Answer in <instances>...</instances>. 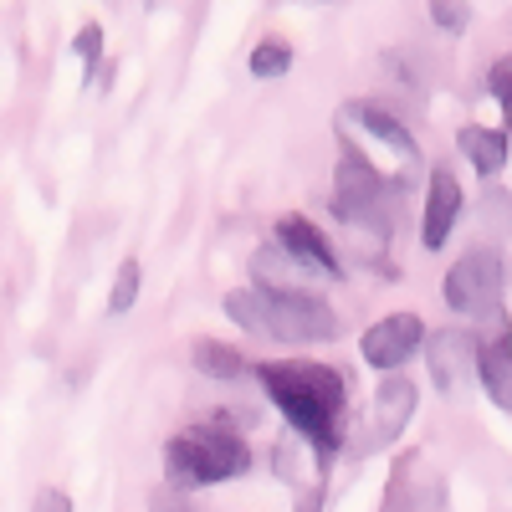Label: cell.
Instances as JSON below:
<instances>
[{"instance_id":"1","label":"cell","mask_w":512,"mask_h":512,"mask_svg":"<svg viewBox=\"0 0 512 512\" xmlns=\"http://www.w3.org/2000/svg\"><path fill=\"white\" fill-rule=\"evenodd\" d=\"M251 379L287 420L292 441H303V451L313 456V477L328 482L333 461L349 451V374L323 359H256Z\"/></svg>"},{"instance_id":"2","label":"cell","mask_w":512,"mask_h":512,"mask_svg":"<svg viewBox=\"0 0 512 512\" xmlns=\"http://www.w3.org/2000/svg\"><path fill=\"white\" fill-rule=\"evenodd\" d=\"M251 466H256V451L241 436V425H231V415H210V420L180 425V431L164 441V482L175 492L241 482Z\"/></svg>"},{"instance_id":"3","label":"cell","mask_w":512,"mask_h":512,"mask_svg":"<svg viewBox=\"0 0 512 512\" xmlns=\"http://www.w3.org/2000/svg\"><path fill=\"white\" fill-rule=\"evenodd\" d=\"M226 318L251 333V338H272V344H292V349H308V344H333L338 338V313L333 303H323L318 292H256V287H231L221 297Z\"/></svg>"},{"instance_id":"4","label":"cell","mask_w":512,"mask_h":512,"mask_svg":"<svg viewBox=\"0 0 512 512\" xmlns=\"http://www.w3.org/2000/svg\"><path fill=\"white\" fill-rule=\"evenodd\" d=\"M333 128H338V144H354L359 154H369L395 185H415V175L425 169L420 139L410 134V123L390 103H379V98L344 103L338 118H333Z\"/></svg>"},{"instance_id":"5","label":"cell","mask_w":512,"mask_h":512,"mask_svg":"<svg viewBox=\"0 0 512 512\" xmlns=\"http://www.w3.org/2000/svg\"><path fill=\"white\" fill-rule=\"evenodd\" d=\"M441 297H446V308L461 313L466 323L507 308V256L492 251V246H466L451 262L446 282H441Z\"/></svg>"},{"instance_id":"6","label":"cell","mask_w":512,"mask_h":512,"mask_svg":"<svg viewBox=\"0 0 512 512\" xmlns=\"http://www.w3.org/2000/svg\"><path fill=\"white\" fill-rule=\"evenodd\" d=\"M379 512H451L446 472H436L420 446H405L395 456V466H390V477H384Z\"/></svg>"},{"instance_id":"7","label":"cell","mask_w":512,"mask_h":512,"mask_svg":"<svg viewBox=\"0 0 512 512\" xmlns=\"http://www.w3.org/2000/svg\"><path fill=\"white\" fill-rule=\"evenodd\" d=\"M415 405H420V390L410 374H379V390L369 400V420L359 431V446H349L354 461L374 456V451H395V441L405 436V425L415 420Z\"/></svg>"},{"instance_id":"8","label":"cell","mask_w":512,"mask_h":512,"mask_svg":"<svg viewBox=\"0 0 512 512\" xmlns=\"http://www.w3.org/2000/svg\"><path fill=\"white\" fill-rule=\"evenodd\" d=\"M420 354H425V374H431L436 395L461 400V395L477 384V354H482V344H477L472 328L446 323V328H436V333H425V349H420Z\"/></svg>"},{"instance_id":"9","label":"cell","mask_w":512,"mask_h":512,"mask_svg":"<svg viewBox=\"0 0 512 512\" xmlns=\"http://www.w3.org/2000/svg\"><path fill=\"white\" fill-rule=\"evenodd\" d=\"M420 349H425V318L410 308L374 318L359 338V359L379 374H405V364L420 359Z\"/></svg>"},{"instance_id":"10","label":"cell","mask_w":512,"mask_h":512,"mask_svg":"<svg viewBox=\"0 0 512 512\" xmlns=\"http://www.w3.org/2000/svg\"><path fill=\"white\" fill-rule=\"evenodd\" d=\"M466 210V190L461 175L451 164H431L425 169V195H420V246L425 251H441Z\"/></svg>"},{"instance_id":"11","label":"cell","mask_w":512,"mask_h":512,"mask_svg":"<svg viewBox=\"0 0 512 512\" xmlns=\"http://www.w3.org/2000/svg\"><path fill=\"white\" fill-rule=\"evenodd\" d=\"M272 241H277L287 256H297V262H303L308 272H318L323 282H338V277H344V256H338L333 236H328L313 216H303V210H287V216H277Z\"/></svg>"},{"instance_id":"12","label":"cell","mask_w":512,"mask_h":512,"mask_svg":"<svg viewBox=\"0 0 512 512\" xmlns=\"http://www.w3.org/2000/svg\"><path fill=\"white\" fill-rule=\"evenodd\" d=\"M246 287H256V292H318V272H308L297 256H287L277 241H262L251 256H246Z\"/></svg>"},{"instance_id":"13","label":"cell","mask_w":512,"mask_h":512,"mask_svg":"<svg viewBox=\"0 0 512 512\" xmlns=\"http://www.w3.org/2000/svg\"><path fill=\"white\" fill-rule=\"evenodd\" d=\"M456 154L466 159V169H477V180H497L512 154V134L492 123H461L456 128Z\"/></svg>"},{"instance_id":"14","label":"cell","mask_w":512,"mask_h":512,"mask_svg":"<svg viewBox=\"0 0 512 512\" xmlns=\"http://www.w3.org/2000/svg\"><path fill=\"white\" fill-rule=\"evenodd\" d=\"M472 246H492V251H502L507 241H512V190H502V185H487L482 195H477V210H472Z\"/></svg>"},{"instance_id":"15","label":"cell","mask_w":512,"mask_h":512,"mask_svg":"<svg viewBox=\"0 0 512 512\" xmlns=\"http://www.w3.org/2000/svg\"><path fill=\"white\" fill-rule=\"evenodd\" d=\"M190 369L205 374V379H221V384H236L251 374V359L221 338H190Z\"/></svg>"},{"instance_id":"16","label":"cell","mask_w":512,"mask_h":512,"mask_svg":"<svg viewBox=\"0 0 512 512\" xmlns=\"http://www.w3.org/2000/svg\"><path fill=\"white\" fill-rule=\"evenodd\" d=\"M477 384H482V395L512 415V344H482L477 354Z\"/></svg>"},{"instance_id":"17","label":"cell","mask_w":512,"mask_h":512,"mask_svg":"<svg viewBox=\"0 0 512 512\" xmlns=\"http://www.w3.org/2000/svg\"><path fill=\"white\" fill-rule=\"evenodd\" d=\"M292 62H297V52H292V41L287 36H262V41H256V47H251V57H246V67H251V77H287L292 72Z\"/></svg>"},{"instance_id":"18","label":"cell","mask_w":512,"mask_h":512,"mask_svg":"<svg viewBox=\"0 0 512 512\" xmlns=\"http://www.w3.org/2000/svg\"><path fill=\"white\" fill-rule=\"evenodd\" d=\"M139 292H144V262L139 256H123L118 272H113V287H108V313L123 318L139 308Z\"/></svg>"},{"instance_id":"19","label":"cell","mask_w":512,"mask_h":512,"mask_svg":"<svg viewBox=\"0 0 512 512\" xmlns=\"http://www.w3.org/2000/svg\"><path fill=\"white\" fill-rule=\"evenodd\" d=\"M103 52H108V31H103L98 21H88V26H82V31L72 36V57H77L82 67H88V82H93V77L103 82V72H108Z\"/></svg>"},{"instance_id":"20","label":"cell","mask_w":512,"mask_h":512,"mask_svg":"<svg viewBox=\"0 0 512 512\" xmlns=\"http://www.w3.org/2000/svg\"><path fill=\"white\" fill-rule=\"evenodd\" d=\"M487 93H492V103L502 108V128L512 134V52H502V57L487 67Z\"/></svg>"},{"instance_id":"21","label":"cell","mask_w":512,"mask_h":512,"mask_svg":"<svg viewBox=\"0 0 512 512\" xmlns=\"http://www.w3.org/2000/svg\"><path fill=\"white\" fill-rule=\"evenodd\" d=\"M425 16H431V26H436L441 36H466V31H472V21H477V11L461 6V0H436Z\"/></svg>"},{"instance_id":"22","label":"cell","mask_w":512,"mask_h":512,"mask_svg":"<svg viewBox=\"0 0 512 512\" xmlns=\"http://www.w3.org/2000/svg\"><path fill=\"white\" fill-rule=\"evenodd\" d=\"M323 497H328V482H323V477H308V482H297L292 512H323Z\"/></svg>"},{"instance_id":"23","label":"cell","mask_w":512,"mask_h":512,"mask_svg":"<svg viewBox=\"0 0 512 512\" xmlns=\"http://www.w3.org/2000/svg\"><path fill=\"white\" fill-rule=\"evenodd\" d=\"M31 512H72V497L62 487H41L36 502H31Z\"/></svg>"},{"instance_id":"24","label":"cell","mask_w":512,"mask_h":512,"mask_svg":"<svg viewBox=\"0 0 512 512\" xmlns=\"http://www.w3.org/2000/svg\"><path fill=\"white\" fill-rule=\"evenodd\" d=\"M169 512H195V507H169Z\"/></svg>"},{"instance_id":"25","label":"cell","mask_w":512,"mask_h":512,"mask_svg":"<svg viewBox=\"0 0 512 512\" xmlns=\"http://www.w3.org/2000/svg\"><path fill=\"white\" fill-rule=\"evenodd\" d=\"M507 282H512V267H507Z\"/></svg>"}]
</instances>
